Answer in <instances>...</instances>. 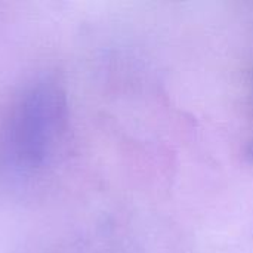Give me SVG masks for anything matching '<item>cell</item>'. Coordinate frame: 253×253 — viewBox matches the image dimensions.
<instances>
[{
	"instance_id": "cell-1",
	"label": "cell",
	"mask_w": 253,
	"mask_h": 253,
	"mask_svg": "<svg viewBox=\"0 0 253 253\" xmlns=\"http://www.w3.org/2000/svg\"><path fill=\"white\" fill-rule=\"evenodd\" d=\"M61 111V93L52 84H37L24 95L9 129V151L19 168L43 163L56 136Z\"/></svg>"
},
{
	"instance_id": "cell-2",
	"label": "cell",
	"mask_w": 253,
	"mask_h": 253,
	"mask_svg": "<svg viewBox=\"0 0 253 253\" xmlns=\"http://www.w3.org/2000/svg\"><path fill=\"white\" fill-rule=\"evenodd\" d=\"M251 154H252V156H253V147H252V151H251Z\"/></svg>"
}]
</instances>
